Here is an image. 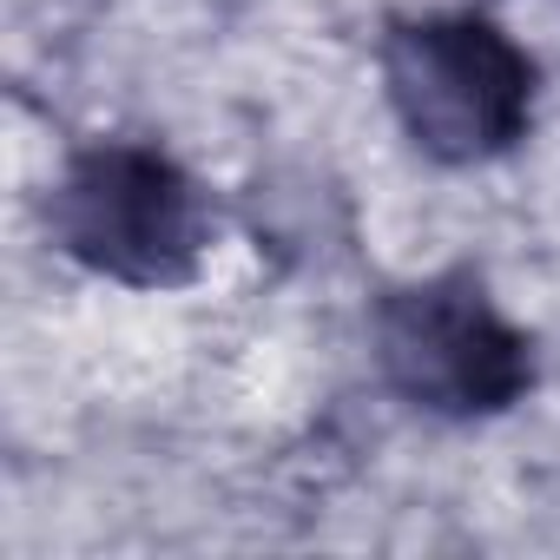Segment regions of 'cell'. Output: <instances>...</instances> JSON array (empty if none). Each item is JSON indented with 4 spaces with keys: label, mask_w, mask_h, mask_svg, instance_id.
Segmentation results:
<instances>
[{
    "label": "cell",
    "mask_w": 560,
    "mask_h": 560,
    "mask_svg": "<svg viewBox=\"0 0 560 560\" xmlns=\"http://www.w3.org/2000/svg\"><path fill=\"white\" fill-rule=\"evenodd\" d=\"M376 73L402 139L435 165H488L534 132V54L475 8L396 21L376 47Z\"/></svg>",
    "instance_id": "2"
},
{
    "label": "cell",
    "mask_w": 560,
    "mask_h": 560,
    "mask_svg": "<svg viewBox=\"0 0 560 560\" xmlns=\"http://www.w3.org/2000/svg\"><path fill=\"white\" fill-rule=\"evenodd\" d=\"M47 237L106 284L178 291L211 257L218 211L165 145L93 139L60 165L47 191Z\"/></svg>",
    "instance_id": "1"
},
{
    "label": "cell",
    "mask_w": 560,
    "mask_h": 560,
    "mask_svg": "<svg viewBox=\"0 0 560 560\" xmlns=\"http://www.w3.org/2000/svg\"><path fill=\"white\" fill-rule=\"evenodd\" d=\"M376 376L422 416L488 422L527 402L534 337L488 298L475 270H429L370 304Z\"/></svg>",
    "instance_id": "3"
}]
</instances>
